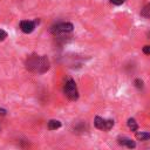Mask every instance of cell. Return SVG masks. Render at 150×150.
I'll list each match as a JSON object with an SVG mask.
<instances>
[{
  "instance_id": "obj_4",
  "label": "cell",
  "mask_w": 150,
  "mask_h": 150,
  "mask_svg": "<svg viewBox=\"0 0 150 150\" xmlns=\"http://www.w3.org/2000/svg\"><path fill=\"white\" fill-rule=\"evenodd\" d=\"M35 23H36V21L23 20V21L20 22V29H21L23 33L29 34V33H32V32L34 30V28H35Z\"/></svg>"
},
{
  "instance_id": "obj_1",
  "label": "cell",
  "mask_w": 150,
  "mask_h": 150,
  "mask_svg": "<svg viewBox=\"0 0 150 150\" xmlns=\"http://www.w3.org/2000/svg\"><path fill=\"white\" fill-rule=\"evenodd\" d=\"M49 60L45 55L33 54L26 60V68L35 74H43L49 69Z\"/></svg>"
},
{
  "instance_id": "obj_11",
  "label": "cell",
  "mask_w": 150,
  "mask_h": 150,
  "mask_svg": "<svg viewBox=\"0 0 150 150\" xmlns=\"http://www.w3.org/2000/svg\"><path fill=\"white\" fill-rule=\"evenodd\" d=\"M112 127H114V121H112V120H105L104 130H110Z\"/></svg>"
},
{
  "instance_id": "obj_14",
  "label": "cell",
  "mask_w": 150,
  "mask_h": 150,
  "mask_svg": "<svg viewBox=\"0 0 150 150\" xmlns=\"http://www.w3.org/2000/svg\"><path fill=\"white\" fill-rule=\"evenodd\" d=\"M7 38V33L4 30V29H0V40L2 41V40H5Z\"/></svg>"
},
{
  "instance_id": "obj_3",
  "label": "cell",
  "mask_w": 150,
  "mask_h": 150,
  "mask_svg": "<svg viewBox=\"0 0 150 150\" xmlns=\"http://www.w3.org/2000/svg\"><path fill=\"white\" fill-rule=\"evenodd\" d=\"M74 26L70 22H60L52 27V33L54 35H64L73 30Z\"/></svg>"
},
{
  "instance_id": "obj_15",
  "label": "cell",
  "mask_w": 150,
  "mask_h": 150,
  "mask_svg": "<svg viewBox=\"0 0 150 150\" xmlns=\"http://www.w3.org/2000/svg\"><path fill=\"white\" fill-rule=\"evenodd\" d=\"M114 5H121V4H123L125 0H110Z\"/></svg>"
},
{
  "instance_id": "obj_8",
  "label": "cell",
  "mask_w": 150,
  "mask_h": 150,
  "mask_svg": "<svg viewBox=\"0 0 150 150\" xmlns=\"http://www.w3.org/2000/svg\"><path fill=\"white\" fill-rule=\"evenodd\" d=\"M136 138H137V139H141V141L150 139V132H145V131L136 132Z\"/></svg>"
},
{
  "instance_id": "obj_10",
  "label": "cell",
  "mask_w": 150,
  "mask_h": 150,
  "mask_svg": "<svg viewBox=\"0 0 150 150\" xmlns=\"http://www.w3.org/2000/svg\"><path fill=\"white\" fill-rule=\"evenodd\" d=\"M141 15H142L143 18L150 19V4H148L146 6L143 7V9L141 11Z\"/></svg>"
},
{
  "instance_id": "obj_2",
  "label": "cell",
  "mask_w": 150,
  "mask_h": 150,
  "mask_svg": "<svg viewBox=\"0 0 150 150\" xmlns=\"http://www.w3.org/2000/svg\"><path fill=\"white\" fill-rule=\"evenodd\" d=\"M63 91H64V95L71 101H76L79 98V91H77V87L74 80H68L64 83Z\"/></svg>"
},
{
  "instance_id": "obj_13",
  "label": "cell",
  "mask_w": 150,
  "mask_h": 150,
  "mask_svg": "<svg viewBox=\"0 0 150 150\" xmlns=\"http://www.w3.org/2000/svg\"><path fill=\"white\" fill-rule=\"evenodd\" d=\"M143 53L146 55H150V45H146L143 47Z\"/></svg>"
},
{
  "instance_id": "obj_5",
  "label": "cell",
  "mask_w": 150,
  "mask_h": 150,
  "mask_svg": "<svg viewBox=\"0 0 150 150\" xmlns=\"http://www.w3.org/2000/svg\"><path fill=\"white\" fill-rule=\"evenodd\" d=\"M118 144H121V145H125L127 148H129V149H134L135 146H136V143L132 141V139H130V138H128V137H118Z\"/></svg>"
},
{
  "instance_id": "obj_9",
  "label": "cell",
  "mask_w": 150,
  "mask_h": 150,
  "mask_svg": "<svg viewBox=\"0 0 150 150\" xmlns=\"http://www.w3.org/2000/svg\"><path fill=\"white\" fill-rule=\"evenodd\" d=\"M128 127H129V129H130L131 131H136V130L138 129V124H137V122L135 121V118H129V120H128Z\"/></svg>"
},
{
  "instance_id": "obj_6",
  "label": "cell",
  "mask_w": 150,
  "mask_h": 150,
  "mask_svg": "<svg viewBox=\"0 0 150 150\" xmlns=\"http://www.w3.org/2000/svg\"><path fill=\"white\" fill-rule=\"evenodd\" d=\"M94 124L97 129H101V130H104V124H105V120L100 117V116H96L95 120H94Z\"/></svg>"
},
{
  "instance_id": "obj_16",
  "label": "cell",
  "mask_w": 150,
  "mask_h": 150,
  "mask_svg": "<svg viewBox=\"0 0 150 150\" xmlns=\"http://www.w3.org/2000/svg\"><path fill=\"white\" fill-rule=\"evenodd\" d=\"M0 115H1V116L6 115V110H5V109H0Z\"/></svg>"
},
{
  "instance_id": "obj_7",
  "label": "cell",
  "mask_w": 150,
  "mask_h": 150,
  "mask_svg": "<svg viewBox=\"0 0 150 150\" xmlns=\"http://www.w3.org/2000/svg\"><path fill=\"white\" fill-rule=\"evenodd\" d=\"M61 127V122L57 121V120H50L48 122V129L49 130H56Z\"/></svg>"
},
{
  "instance_id": "obj_12",
  "label": "cell",
  "mask_w": 150,
  "mask_h": 150,
  "mask_svg": "<svg viewBox=\"0 0 150 150\" xmlns=\"http://www.w3.org/2000/svg\"><path fill=\"white\" fill-rule=\"evenodd\" d=\"M135 86H136L138 89H141V88L143 87V82H142L139 79H137V80H135Z\"/></svg>"
}]
</instances>
